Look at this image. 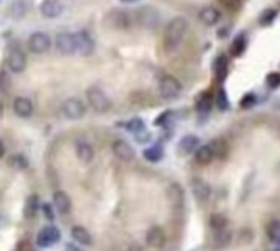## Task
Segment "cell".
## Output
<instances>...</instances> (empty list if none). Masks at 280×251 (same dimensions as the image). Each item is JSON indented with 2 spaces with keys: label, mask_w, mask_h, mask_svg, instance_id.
Instances as JSON below:
<instances>
[{
  "label": "cell",
  "mask_w": 280,
  "mask_h": 251,
  "mask_svg": "<svg viewBox=\"0 0 280 251\" xmlns=\"http://www.w3.org/2000/svg\"><path fill=\"white\" fill-rule=\"evenodd\" d=\"M61 112H63L64 117H68L70 121H79V119H82L85 116V112H87V106H85L82 100L72 96V98H68L63 103V106H61Z\"/></svg>",
  "instance_id": "277c9868"
},
{
  "label": "cell",
  "mask_w": 280,
  "mask_h": 251,
  "mask_svg": "<svg viewBox=\"0 0 280 251\" xmlns=\"http://www.w3.org/2000/svg\"><path fill=\"white\" fill-rule=\"evenodd\" d=\"M53 206L59 214H69L70 209H72V202H70V197L66 194L64 191H56L53 196Z\"/></svg>",
  "instance_id": "e0dca14e"
},
{
  "label": "cell",
  "mask_w": 280,
  "mask_h": 251,
  "mask_svg": "<svg viewBox=\"0 0 280 251\" xmlns=\"http://www.w3.org/2000/svg\"><path fill=\"white\" fill-rule=\"evenodd\" d=\"M3 155H5V145H3L2 142H0V160L3 158Z\"/></svg>",
  "instance_id": "ab89813d"
},
{
  "label": "cell",
  "mask_w": 280,
  "mask_h": 251,
  "mask_svg": "<svg viewBox=\"0 0 280 251\" xmlns=\"http://www.w3.org/2000/svg\"><path fill=\"white\" fill-rule=\"evenodd\" d=\"M135 20H136V22H140L142 27H146V28H151V27H154L156 23H159V22H157L159 17H157V13L151 7L140 8L138 12H136V15H135Z\"/></svg>",
  "instance_id": "5bb4252c"
},
{
  "label": "cell",
  "mask_w": 280,
  "mask_h": 251,
  "mask_svg": "<svg viewBox=\"0 0 280 251\" xmlns=\"http://www.w3.org/2000/svg\"><path fill=\"white\" fill-rule=\"evenodd\" d=\"M111 152L121 162H131L135 158V148L126 140H115L111 143Z\"/></svg>",
  "instance_id": "8fae6325"
},
{
  "label": "cell",
  "mask_w": 280,
  "mask_h": 251,
  "mask_svg": "<svg viewBox=\"0 0 280 251\" xmlns=\"http://www.w3.org/2000/svg\"><path fill=\"white\" fill-rule=\"evenodd\" d=\"M192 193H193V196L197 197V201H207L208 197H210V186L203 181V179L200 178H195L192 181Z\"/></svg>",
  "instance_id": "ac0fdd59"
},
{
  "label": "cell",
  "mask_w": 280,
  "mask_h": 251,
  "mask_svg": "<svg viewBox=\"0 0 280 251\" xmlns=\"http://www.w3.org/2000/svg\"><path fill=\"white\" fill-rule=\"evenodd\" d=\"M210 225L215 232L216 230H223V228L228 227V219L223 214H213L211 219H210Z\"/></svg>",
  "instance_id": "4316f807"
},
{
  "label": "cell",
  "mask_w": 280,
  "mask_h": 251,
  "mask_svg": "<svg viewBox=\"0 0 280 251\" xmlns=\"http://www.w3.org/2000/svg\"><path fill=\"white\" fill-rule=\"evenodd\" d=\"M54 46H56V49H58V53L63 56L75 54V39H74L72 33L63 31V33L56 34Z\"/></svg>",
  "instance_id": "ba28073f"
},
{
  "label": "cell",
  "mask_w": 280,
  "mask_h": 251,
  "mask_svg": "<svg viewBox=\"0 0 280 251\" xmlns=\"http://www.w3.org/2000/svg\"><path fill=\"white\" fill-rule=\"evenodd\" d=\"M41 211H43L44 215H46V219H48V220H53V219H54L53 209H51L49 204H43V206H41Z\"/></svg>",
  "instance_id": "8d00e7d4"
},
{
  "label": "cell",
  "mask_w": 280,
  "mask_h": 251,
  "mask_svg": "<svg viewBox=\"0 0 280 251\" xmlns=\"http://www.w3.org/2000/svg\"><path fill=\"white\" fill-rule=\"evenodd\" d=\"M210 108H211V100H210V96H208V95L202 96V98L198 100V103H197L198 112H208V111H210Z\"/></svg>",
  "instance_id": "836d02e7"
},
{
  "label": "cell",
  "mask_w": 280,
  "mask_h": 251,
  "mask_svg": "<svg viewBox=\"0 0 280 251\" xmlns=\"http://www.w3.org/2000/svg\"><path fill=\"white\" fill-rule=\"evenodd\" d=\"M8 165L15 168V170H27L28 168V160L23 155H13L8 160Z\"/></svg>",
  "instance_id": "83f0119b"
},
{
  "label": "cell",
  "mask_w": 280,
  "mask_h": 251,
  "mask_svg": "<svg viewBox=\"0 0 280 251\" xmlns=\"http://www.w3.org/2000/svg\"><path fill=\"white\" fill-rule=\"evenodd\" d=\"M75 155H77V158L80 162L87 165V163H90L94 160L95 150L89 142H79L77 145H75Z\"/></svg>",
  "instance_id": "d6986e66"
},
{
  "label": "cell",
  "mask_w": 280,
  "mask_h": 251,
  "mask_svg": "<svg viewBox=\"0 0 280 251\" xmlns=\"http://www.w3.org/2000/svg\"><path fill=\"white\" fill-rule=\"evenodd\" d=\"M208 145L211 147L213 150V155H215V158H225L226 153H228V145L226 142L223 139H215L211 143H208Z\"/></svg>",
  "instance_id": "d4e9b609"
},
{
  "label": "cell",
  "mask_w": 280,
  "mask_h": 251,
  "mask_svg": "<svg viewBox=\"0 0 280 251\" xmlns=\"http://www.w3.org/2000/svg\"><path fill=\"white\" fill-rule=\"evenodd\" d=\"M254 103V100H252V96L249 95V96H246V98H244V101L241 103V106H244V108H247V106H251Z\"/></svg>",
  "instance_id": "f35d334b"
},
{
  "label": "cell",
  "mask_w": 280,
  "mask_h": 251,
  "mask_svg": "<svg viewBox=\"0 0 280 251\" xmlns=\"http://www.w3.org/2000/svg\"><path fill=\"white\" fill-rule=\"evenodd\" d=\"M218 3L225 10H230V12H236V10L241 8V0H218Z\"/></svg>",
  "instance_id": "1f68e13d"
},
{
  "label": "cell",
  "mask_w": 280,
  "mask_h": 251,
  "mask_svg": "<svg viewBox=\"0 0 280 251\" xmlns=\"http://www.w3.org/2000/svg\"><path fill=\"white\" fill-rule=\"evenodd\" d=\"M218 103H220V108H223V110H225L226 108V96H225V93H223V91H220V95H218Z\"/></svg>",
  "instance_id": "74e56055"
},
{
  "label": "cell",
  "mask_w": 280,
  "mask_h": 251,
  "mask_svg": "<svg viewBox=\"0 0 280 251\" xmlns=\"http://www.w3.org/2000/svg\"><path fill=\"white\" fill-rule=\"evenodd\" d=\"M267 235L272 242L280 243V222H271L267 227Z\"/></svg>",
  "instance_id": "f546056e"
},
{
  "label": "cell",
  "mask_w": 280,
  "mask_h": 251,
  "mask_svg": "<svg viewBox=\"0 0 280 251\" xmlns=\"http://www.w3.org/2000/svg\"><path fill=\"white\" fill-rule=\"evenodd\" d=\"M7 67L13 74H22L27 69V54L20 48L10 49V53L7 56Z\"/></svg>",
  "instance_id": "52a82bcc"
},
{
  "label": "cell",
  "mask_w": 280,
  "mask_h": 251,
  "mask_svg": "<svg viewBox=\"0 0 280 251\" xmlns=\"http://www.w3.org/2000/svg\"><path fill=\"white\" fill-rule=\"evenodd\" d=\"M85 96H87L89 106L92 108V111L97 112V114H105V112H108L111 110V100L104 90L92 86V88L85 91Z\"/></svg>",
  "instance_id": "7a4b0ae2"
},
{
  "label": "cell",
  "mask_w": 280,
  "mask_h": 251,
  "mask_svg": "<svg viewBox=\"0 0 280 251\" xmlns=\"http://www.w3.org/2000/svg\"><path fill=\"white\" fill-rule=\"evenodd\" d=\"M179 148H180L182 153H190L193 150H197V148H198V139L195 136H185L184 139L180 140Z\"/></svg>",
  "instance_id": "cb8c5ba5"
},
{
  "label": "cell",
  "mask_w": 280,
  "mask_h": 251,
  "mask_svg": "<svg viewBox=\"0 0 280 251\" xmlns=\"http://www.w3.org/2000/svg\"><path fill=\"white\" fill-rule=\"evenodd\" d=\"M180 82L172 75H162L159 80V93L164 100H174L180 95Z\"/></svg>",
  "instance_id": "5b68a950"
},
{
  "label": "cell",
  "mask_w": 280,
  "mask_h": 251,
  "mask_svg": "<svg viewBox=\"0 0 280 251\" xmlns=\"http://www.w3.org/2000/svg\"><path fill=\"white\" fill-rule=\"evenodd\" d=\"M125 127L130 132H133V134H138V132H141L142 129H144V122H142L141 119H138V117H135V119H131V121L126 122Z\"/></svg>",
  "instance_id": "4dcf8cb0"
},
{
  "label": "cell",
  "mask_w": 280,
  "mask_h": 251,
  "mask_svg": "<svg viewBox=\"0 0 280 251\" xmlns=\"http://www.w3.org/2000/svg\"><path fill=\"white\" fill-rule=\"evenodd\" d=\"M243 46H244V38H243V36H238V38L233 41V46H231V48H233V49H231V54H233V56H238V54L243 51Z\"/></svg>",
  "instance_id": "e575fe53"
},
{
  "label": "cell",
  "mask_w": 280,
  "mask_h": 251,
  "mask_svg": "<svg viewBox=\"0 0 280 251\" xmlns=\"http://www.w3.org/2000/svg\"><path fill=\"white\" fill-rule=\"evenodd\" d=\"M74 39H75V53L79 56H84L87 57L94 53L95 49V43L94 39L90 38V34L87 31H79L74 34Z\"/></svg>",
  "instance_id": "30bf717a"
},
{
  "label": "cell",
  "mask_w": 280,
  "mask_h": 251,
  "mask_svg": "<svg viewBox=\"0 0 280 251\" xmlns=\"http://www.w3.org/2000/svg\"><path fill=\"white\" fill-rule=\"evenodd\" d=\"M59 240H61L59 228L54 227V225H49V227H44L41 232L38 233L36 243L39 248H49V247H53L54 243H58Z\"/></svg>",
  "instance_id": "9c48e42d"
},
{
  "label": "cell",
  "mask_w": 280,
  "mask_h": 251,
  "mask_svg": "<svg viewBox=\"0 0 280 251\" xmlns=\"http://www.w3.org/2000/svg\"><path fill=\"white\" fill-rule=\"evenodd\" d=\"M0 2H2V0H0Z\"/></svg>",
  "instance_id": "b9f144b4"
},
{
  "label": "cell",
  "mask_w": 280,
  "mask_h": 251,
  "mask_svg": "<svg viewBox=\"0 0 280 251\" xmlns=\"http://www.w3.org/2000/svg\"><path fill=\"white\" fill-rule=\"evenodd\" d=\"M231 242V230H228L226 228H223V230H216L215 232V243H216V247H226L228 243Z\"/></svg>",
  "instance_id": "484cf974"
},
{
  "label": "cell",
  "mask_w": 280,
  "mask_h": 251,
  "mask_svg": "<svg viewBox=\"0 0 280 251\" xmlns=\"http://www.w3.org/2000/svg\"><path fill=\"white\" fill-rule=\"evenodd\" d=\"M187 31H188V23L185 18L177 17L174 20H171L169 25L166 27L164 39H162L167 54H174L180 48L187 36Z\"/></svg>",
  "instance_id": "6da1fadb"
},
{
  "label": "cell",
  "mask_w": 280,
  "mask_h": 251,
  "mask_svg": "<svg viewBox=\"0 0 280 251\" xmlns=\"http://www.w3.org/2000/svg\"><path fill=\"white\" fill-rule=\"evenodd\" d=\"M38 209H39V199H38V196L32 194V196L27 199V202H25V209H23L25 217H27V219H33L35 215H36Z\"/></svg>",
  "instance_id": "7402d4cb"
},
{
  "label": "cell",
  "mask_w": 280,
  "mask_h": 251,
  "mask_svg": "<svg viewBox=\"0 0 280 251\" xmlns=\"http://www.w3.org/2000/svg\"><path fill=\"white\" fill-rule=\"evenodd\" d=\"M70 237L77 245H82V247H90L92 245V235L85 227L82 225H74L70 228Z\"/></svg>",
  "instance_id": "2e32d148"
},
{
  "label": "cell",
  "mask_w": 280,
  "mask_h": 251,
  "mask_svg": "<svg viewBox=\"0 0 280 251\" xmlns=\"http://www.w3.org/2000/svg\"><path fill=\"white\" fill-rule=\"evenodd\" d=\"M28 49L33 54H44L51 49V38L43 31L32 33L28 38Z\"/></svg>",
  "instance_id": "8992f818"
},
{
  "label": "cell",
  "mask_w": 280,
  "mask_h": 251,
  "mask_svg": "<svg viewBox=\"0 0 280 251\" xmlns=\"http://www.w3.org/2000/svg\"><path fill=\"white\" fill-rule=\"evenodd\" d=\"M39 12L44 18H58L64 12V5L61 0H43L39 3Z\"/></svg>",
  "instance_id": "7c38bea8"
},
{
  "label": "cell",
  "mask_w": 280,
  "mask_h": 251,
  "mask_svg": "<svg viewBox=\"0 0 280 251\" xmlns=\"http://www.w3.org/2000/svg\"><path fill=\"white\" fill-rule=\"evenodd\" d=\"M215 70H216V74L221 77V79L226 75V70H228V60H226L225 56H221V57L216 60V64H215Z\"/></svg>",
  "instance_id": "d6a6232c"
},
{
  "label": "cell",
  "mask_w": 280,
  "mask_h": 251,
  "mask_svg": "<svg viewBox=\"0 0 280 251\" xmlns=\"http://www.w3.org/2000/svg\"><path fill=\"white\" fill-rule=\"evenodd\" d=\"M146 243L151 248H162L166 245V233L161 227H151L146 233Z\"/></svg>",
  "instance_id": "9a60e30c"
},
{
  "label": "cell",
  "mask_w": 280,
  "mask_h": 251,
  "mask_svg": "<svg viewBox=\"0 0 280 251\" xmlns=\"http://www.w3.org/2000/svg\"><path fill=\"white\" fill-rule=\"evenodd\" d=\"M105 22L113 29H130L135 25V15L126 12V10H110L105 17Z\"/></svg>",
  "instance_id": "3957f363"
},
{
  "label": "cell",
  "mask_w": 280,
  "mask_h": 251,
  "mask_svg": "<svg viewBox=\"0 0 280 251\" xmlns=\"http://www.w3.org/2000/svg\"><path fill=\"white\" fill-rule=\"evenodd\" d=\"M33 101L28 98V96H17V98L13 100V111L15 114H17L18 117H30L33 114Z\"/></svg>",
  "instance_id": "4fadbf2b"
},
{
  "label": "cell",
  "mask_w": 280,
  "mask_h": 251,
  "mask_svg": "<svg viewBox=\"0 0 280 251\" xmlns=\"http://www.w3.org/2000/svg\"><path fill=\"white\" fill-rule=\"evenodd\" d=\"M121 2H126V3H133V2H136V0H121Z\"/></svg>",
  "instance_id": "60d3db41"
},
{
  "label": "cell",
  "mask_w": 280,
  "mask_h": 251,
  "mask_svg": "<svg viewBox=\"0 0 280 251\" xmlns=\"http://www.w3.org/2000/svg\"><path fill=\"white\" fill-rule=\"evenodd\" d=\"M25 13H27V3H25V0H12L10 15H12L15 20H20L25 17Z\"/></svg>",
  "instance_id": "603a6c76"
},
{
  "label": "cell",
  "mask_w": 280,
  "mask_h": 251,
  "mask_svg": "<svg viewBox=\"0 0 280 251\" xmlns=\"http://www.w3.org/2000/svg\"><path fill=\"white\" fill-rule=\"evenodd\" d=\"M215 160V155H213V150L210 145H203L198 147L195 152V162L200 163V165H208Z\"/></svg>",
  "instance_id": "44dd1931"
},
{
  "label": "cell",
  "mask_w": 280,
  "mask_h": 251,
  "mask_svg": "<svg viewBox=\"0 0 280 251\" xmlns=\"http://www.w3.org/2000/svg\"><path fill=\"white\" fill-rule=\"evenodd\" d=\"M198 18H200V22L205 23L207 27H213V25H216L218 22H220V12H218L216 8L207 7L200 12Z\"/></svg>",
  "instance_id": "ffe728a7"
},
{
  "label": "cell",
  "mask_w": 280,
  "mask_h": 251,
  "mask_svg": "<svg viewBox=\"0 0 280 251\" xmlns=\"http://www.w3.org/2000/svg\"><path fill=\"white\" fill-rule=\"evenodd\" d=\"M267 84L271 88H277L280 85V74H271L267 77Z\"/></svg>",
  "instance_id": "d590c367"
},
{
  "label": "cell",
  "mask_w": 280,
  "mask_h": 251,
  "mask_svg": "<svg viewBox=\"0 0 280 251\" xmlns=\"http://www.w3.org/2000/svg\"><path fill=\"white\" fill-rule=\"evenodd\" d=\"M144 158L146 160H149V162H159L161 158H162V150H161V147H149V148H146L144 150Z\"/></svg>",
  "instance_id": "f1b7e54d"
}]
</instances>
